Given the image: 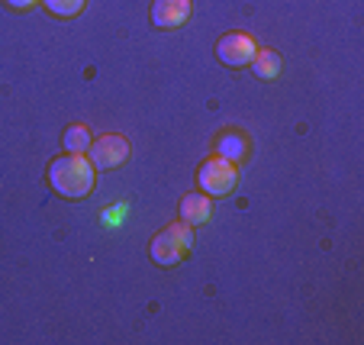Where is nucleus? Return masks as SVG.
Instances as JSON below:
<instances>
[{
	"mask_svg": "<svg viewBox=\"0 0 364 345\" xmlns=\"http://www.w3.org/2000/svg\"><path fill=\"white\" fill-rule=\"evenodd\" d=\"M39 4L52 16H77L84 10V4H87V0H39Z\"/></svg>",
	"mask_w": 364,
	"mask_h": 345,
	"instance_id": "nucleus-10",
	"label": "nucleus"
},
{
	"mask_svg": "<svg viewBox=\"0 0 364 345\" xmlns=\"http://www.w3.org/2000/svg\"><path fill=\"white\" fill-rule=\"evenodd\" d=\"M87 159H90V165L100 168V171L119 168L126 159H129V142H126L123 136H117V132H107V136H100V139L90 142Z\"/></svg>",
	"mask_w": 364,
	"mask_h": 345,
	"instance_id": "nucleus-4",
	"label": "nucleus"
},
{
	"mask_svg": "<svg viewBox=\"0 0 364 345\" xmlns=\"http://www.w3.org/2000/svg\"><path fill=\"white\" fill-rule=\"evenodd\" d=\"M191 245H193L191 226L187 223H171V226H165L151 239V262L171 268V265H178L191 252Z\"/></svg>",
	"mask_w": 364,
	"mask_h": 345,
	"instance_id": "nucleus-2",
	"label": "nucleus"
},
{
	"mask_svg": "<svg viewBox=\"0 0 364 345\" xmlns=\"http://www.w3.org/2000/svg\"><path fill=\"white\" fill-rule=\"evenodd\" d=\"M94 171L87 155H62L48 165V184L68 201H81L94 191Z\"/></svg>",
	"mask_w": 364,
	"mask_h": 345,
	"instance_id": "nucleus-1",
	"label": "nucleus"
},
{
	"mask_svg": "<svg viewBox=\"0 0 364 345\" xmlns=\"http://www.w3.org/2000/svg\"><path fill=\"white\" fill-rule=\"evenodd\" d=\"M255 52H258V46H255V39L248 33H226L216 42V58H220L223 65H229V68H245V65H252Z\"/></svg>",
	"mask_w": 364,
	"mask_h": 345,
	"instance_id": "nucleus-5",
	"label": "nucleus"
},
{
	"mask_svg": "<svg viewBox=\"0 0 364 345\" xmlns=\"http://www.w3.org/2000/svg\"><path fill=\"white\" fill-rule=\"evenodd\" d=\"M197 184L206 197H226L235 184H239V165L223 155H213V159H206L197 171Z\"/></svg>",
	"mask_w": 364,
	"mask_h": 345,
	"instance_id": "nucleus-3",
	"label": "nucleus"
},
{
	"mask_svg": "<svg viewBox=\"0 0 364 345\" xmlns=\"http://www.w3.org/2000/svg\"><path fill=\"white\" fill-rule=\"evenodd\" d=\"M90 129L84 123H75V126H68L65 129V139H62V145H65V152L68 155H87V149H90Z\"/></svg>",
	"mask_w": 364,
	"mask_h": 345,
	"instance_id": "nucleus-9",
	"label": "nucleus"
},
{
	"mask_svg": "<svg viewBox=\"0 0 364 345\" xmlns=\"http://www.w3.org/2000/svg\"><path fill=\"white\" fill-rule=\"evenodd\" d=\"M213 216V203L206 193H184V201H181V223L187 226H203L210 223Z\"/></svg>",
	"mask_w": 364,
	"mask_h": 345,
	"instance_id": "nucleus-7",
	"label": "nucleus"
},
{
	"mask_svg": "<svg viewBox=\"0 0 364 345\" xmlns=\"http://www.w3.org/2000/svg\"><path fill=\"white\" fill-rule=\"evenodd\" d=\"M191 20V0H151V23L161 29H178Z\"/></svg>",
	"mask_w": 364,
	"mask_h": 345,
	"instance_id": "nucleus-6",
	"label": "nucleus"
},
{
	"mask_svg": "<svg viewBox=\"0 0 364 345\" xmlns=\"http://www.w3.org/2000/svg\"><path fill=\"white\" fill-rule=\"evenodd\" d=\"M242 152H245V139H242V136L229 132V136H223V139H220V155H223V159L239 161V159H242Z\"/></svg>",
	"mask_w": 364,
	"mask_h": 345,
	"instance_id": "nucleus-11",
	"label": "nucleus"
},
{
	"mask_svg": "<svg viewBox=\"0 0 364 345\" xmlns=\"http://www.w3.org/2000/svg\"><path fill=\"white\" fill-rule=\"evenodd\" d=\"M33 4H39V0H7V7H14V10H29Z\"/></svg>",
	"mask_w": 364,
	"mask_h": 345,
	"instance_id": "nucleus-12",
	"label": "nucleus"
},
{
	"mask_svg": "<svg viewBox=\"0 0 364 345\" xmlns=\"http://www.w3.org/2000/svg\"><path fill=\"white\" fill-rule=\"evenodd\" d=\"M252 68H255V75H258V78L274 81V78L281 75L284 62H281V55H277L274 48H258V52H255V58H252Z\"/></svg>",
	"mask_w": 364,
	"mask_h": 345,
	"instance_id": "nucleus-8",
	"label": "nucleus"
}]
</instances>
